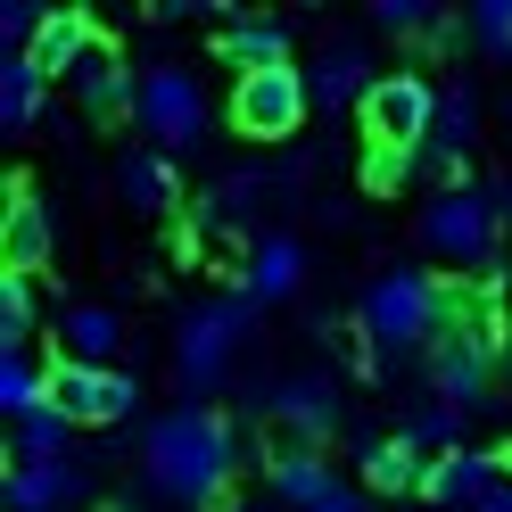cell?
I'll list each match as a JSON object with an SVG mask.
<instances>
[{
  "instance_id": "6da1fadb",
  "label": "cell",
  "mask_w": 512,
  "mask_h": 512,
  "mask_svg": "<svg viewBox=\"0 0 512 512\" xmlns=\"http://www.w3.org/2000/svg\"><path fill=\"white\" fill-rule=\"evenodd\" d=\"M141 479H149L166 504L232 512L223 496H232V479H240V430L223 422L215 405H174V413H157V422L141 430Z\"/></svg>"
},
{
  "instance_id": "7a4b0ae2",
  "label": "cell",
  "mask_w": 512,
  "mask_h": 512,
  "mask_svg": "<svg viewBox=\"0 0 512 512\" xmlns=\"http://www.w3.org/2000/svg\"><path fill=\"white\" fill-rule=\"evenodd\" d=\"M455 331V281H430V273H413V265H389V273H372L364 281V298H356V364L364 372H389L405 356H430V347Z\"/></svg>"
},
{
  "instance_id": "3957f363",
  "label": "cell",
  "mask_w": 512,
  "mask_h": 512,
  "mask_svg": "<svg viewBox=\"0 0 512 512\" xmlns=\"http://www.w3.org/2000/svg\"><path fill=\"white\" fill-rule=\"evenodd\" d=\"M248 323H256L248 298H207V306H190L182 323H174V380H182L190 397H207V389H223V380H232L240 347L256 339Z\"/></svg>"
},
{
  "instance_id": "277c9868",
  "label": "cell",
  "mask_w": 512,
  "mask_h": 512,
  "mask_svg": "<svg viewBox=\"0 0 512 512\" xmlns=\"http://www.w3.org/2000/svg\"><path fill=\"white\" fill-rule=\"evenodd\" d=\"M422 248L438 256V265H471V273H488L496 265V232H504V215L488 199V182H463V190H430L422 199Z\"/></svg>"
},
{
  "instance_id": "5b68a950",
  "label": "cell",
  "mask_w": 512,
  "mask_h": 512,
  "mask_svg": "<svg viewBox=\"0 0 512 512\" xmlns=\"http://www.w3.org/2000/svg\"><path fill=\"white\" fill-rule=\"evenodd\" d=\"M356 116H364V141H372L380 157H422L430 124H438V83H422L413 67H389Z\"/></svg>"
},
{
  "instance_id": "8992f818",
  "label": "cell",
  "mask_w": 512,
  "mask_h": 512,
  "mask_svg": "<svg viewBox=\"0 0 512 512\" xmlns=\"http://www.w3.org/2000/svg\"><path fill=\"white\" fill-rule=\"evenodd\" d=\"M133 124L149 133V149H190L207 133V83L182 67V58H157V67L141 75V100H133Z\"/></svg>"
},
{
  "instance_id": "52a82bcc",
  "label": "cell",
  "mask_w": 512,
  "mask_h": 512,
  "mask_svg": "<svg viewBox=\"0 0 512 512\" xmlns=\"http://www.w3.org/2000/svg\"><path fill=\"white\" fill-rule=\"evenodd\" d=\"M50 405L67 413L75 430H116V422L141 413V380L124 364H75V356H58L50 364Z\"/></svg>"
},
{
  "instance_id": "ba28073f",
  "label": "cell",
  "mask_w": 512,
  "mask_h": 512,
  "mask_svg": "<svg viewBox=\"0 0 512 512\" xmlns=\"http://www.w3.org/2000/svg\"><path fill=\"white\" fill-rule=\"evenodd\" d=\"M314 116V91H306V67H265V75H240L232 83V133L240 141H290L298 124Z\"/></svg>"
},
{
  "instance_id": "9c48e42d",
  "label": "cell",
  "mask_w": 512,
  "mask_h": 512,
  "mask_svg": "<svg viewBox=\"0 0 512 512\" xmlns=\"http://www.w3.org/2000/svg\"><path fill=\"white\" fill-rule=\"evenodd\" d=\"M479 133H488V100H479V83H438V124H430V141H422V182L463 190Z\"/></svg>"
},
{
  "instance_id": "30bf717a",
  "label": "cell",
  "mask_w": 512,
  "mask_h": 512,
  "mask_svg": "<svg viewBox=\"0 0 512 512\" xmlns=\"http://www.w3.org/2000/svg\"><path fill=\"white\" fill-rule=\"evenodd\" d=\"M256 405L290 430V446H331L339 413H347L339 405V372H281L273 389H256Z\"/></svg>"
},
{
  "instance_id": "8fae6325",
  "label": "cell",
  "mask_w": 512,
  "mask_h": 512,
  "mask_svg": "<svg viewBox=\"0 0 512 512\" xmlns=\"http://www.w3.org/2000/svg\"><path fill=\"white\" fill-rule=\"evenodd\" d=\"M372 83H380V58L364 34H331L323 50L306 58V91H314V108L339 116V108H364L372 100Z\"/></svg>"
},
{
  "instance_id": "7c38bea8",
  "label": "cell",
  "mask_w": 512,
  "mask_h": 512,
  "mask_svg": "<svg viewBox=\"0 0 512 512\" xmlns=\"http://www.w3.org/2000/svg\"><path fill=\"white\" fill-rule=\"evenodd\" d=\"M306 290V248L290 232H265V240H248L240 256V298L248 306H281V298H298Z\"/></svg>"
},
{
  "instance_id": "4fadbf2b",
  "label": "cell",
  "mask_w": 512,
  "mask_h": 512,
  "mask_svg": "<svg viewBox=\"0 0 512 512\" xmlns=\"http://www.w3.org/2000/svg\"><path fill=\"white\" fill-rule=\"evenodd\" d=\"M58 256V223L42 207V190H9V223H0V273H25L34 281Z\"/></svg>"
},
{
  "instance_id": "5bb4252c",
  "label": "cell",
  "mask_w": 512,
  "mask_h": 512,
  "mask_svg": "<svg viewBox=\"0 0 512 512\" xmlns=\"http://www.w3.org/2000/svg\"><path fill=\"white\" fill-rule=\"evenodd\" d=\"M331 488H339V471H331L323 446H273V455H265V496L281 512H314Z\"/></svg>"
},
{
  "instance_id": "9a60e30c",
  "label": "cell",
  "mask_w": 512,
  "mask_h": 512,
  "mask_svg": "<svg viewBox=\"0 0 512 512\" xmlns=\"http://www.w3.org/2000/svg\"><path fill=\"white\" fill-rule=\"evenodd\" d=\"M67 91H75V108L83 116H124L141 100V83H133V67H124V50L116 42H91V58L67 75Z\"/></svg>"
},
{
  "instance_id": "2e32d148",
  "label": "cell",
  "mask_w": 512,
  "mask_h": 512,
  "mask_svg": "<svg viewBox=\"0 0 512 512\" xmlns=\"http://www.w3.org/2000/svg\"><path fill=\"white\" fill-rule=\"evenodd\" d=\"M496 455H471V446H455V455H430V479H422V504L430 512H471L479 496L496 488Z\"/></svg>"
},
{
  "instance_id": "e0dca14e",
  "label": "cell",
  "mask_w": 512,
  "mask_h": 512,
  "mask_svg": "<svg viewBox=\"0 0 512 512\" xmlns=\"http://www.w3.org/2000/svg\"><path fill=\"white\" fill-rule=\"evenodd\" d=\"M215 58L240 75H265V67H290V17H232L215 34Z\"/></svg>"
},
{
  "instance_id": "ac0fdd59",
  "label": "cell",
  "mask_w": 512,
  "mask_h": 512,
  "mask_svg": "<svg viewBox=\"0 0 512 512\" xmlns=\"http://www.w3.org/2000/svg\"><path fill=\"white\" fill-rule=\"evenodd\" d=\"M356 463H364V488H372V496H422V479H430V455H422L405 430H397V438H364Z\"/></svg>"
},
{
  "instance_id": "d6986e66",
  "label": "cell",
  "mask_w": 512,
  "mask_h": 512,
  "mask_svg": "<svg viewBox=\"0 0 512 512\" xmlns=\"http://www.w3.org/2000/svg\"><path fill=\"white\" fill-rule=\"evenodd\" d=\"M75 496H91V471L83 463H42V471H9V479H0V504H9V512H67Z\"/></svg>"
},
{
  "instance_id": "ffe728a7",
  "label": "cell",
  "mask_w": 512,
  "mask_h": 512,
  "mask_svg": "<svg viewBox=\"0 0 512 512\" xmlns=\"http://www.w3.org/2000/svg\"><path fill=\"white\" fill-rule=\"evenodd\" d=\"M58 356L116 364V356H124V314H116V306H67V314H58Z\"/></svg>"
},
{
  "instance_id": "44dd1931",
  "label": "cell",
  "mask_w": 512,
  "mask_h": 512,
  "mask_svg": "<svg viewBox=\"0 0 512 512\" xmlns=\"http://www.w3.org/2000/svg\"><path fill=\"white\" fill-rule=\"evenodd\" d=\"M116 190H124V199H133L141 215L182 207V174L166 166V149H124V157H116Z\"/></svg>"
},
{
  "instance_id": "7402d4cb",
  "label": "cell",
  "mask_w": 512,
  "mask_h": 512,
  "mask_svg": "<svg viewBox=\"0 0 512 512\" xmlns=\"http://www.w3.org/2000/svg\"><path fill=\"white\" fill-rule=\"evenodd\" d=\"M91 42H100V34H91L83 9H50V17H42V42H34V67H42L50 83H67L83 58H91Z\"/></svg>"
},
{
  "instance_id": "603a6c76",
  "label": "cell",
  "mask_w": 512,
  "mask_h": 512,
  "mask_svg": "<svg viewBox=\"0 0 512 512\" xmlns=\"http://www.w3.org/2000/svg\"><path fill=\"white\" fill-rule=\"evenodd\" d=\"M42 91H50V75L34 67V58H0V133H34L42 124Z\"/></svg>"
},
{
  "instance_id": "cb8c5ba5",
  "label": "cell",
  "mask_w": 512,
  "mask_h": 512,
  "mask_svg": "<svg viewBox=\"0 0 512 512\" xmlns=\"http://www.w3.org/2000/svg\"><path fill=\"white\" fill-rule=\"evenodd\" d=\"M67 413H58V405H34V413H25V422H17V446H9V471H42V463H67Z\"/></svg>"
},
{
  "instance_id": "d4e9b609",
  "label": "cell",
  "mask_w": 512,
  "mask_h": 512,
  "mask_svg": "<svg viewBox=\"0 0 512 512\" xmlns=\"http://www.w3.org/2000/svg\"><path fill=\"white\" fill-rule=\"evenodd\" d=\"M34 405H50V372L25 364V356H0V413H9V422H25Z\"/></svg>"
},
{
  "instance_id": "484cf974",
  "label": "cell",
  "mask_w": 512,
  "mask_h": 512,
  "mask_svg": "<svg viewBox=\"0 0 512 512\" xmlns=\"http://www.w3.org/2000/svg\"><path fill=\"white\" fill-rule=\"evenodd\" d=\"M25 339H34V281L0 273V356H25Z\"/></svg>"
},
{
  "instance_id": "4316f807",
  "label": "cell",
  "mask_w": 512,
  "mask_h": 512,
  "mask_svg": "<svg viewBox=\"0 0 512 512\" xmlns=\"http://www.w3.org/2000/svg\"><path fill=\"white\" fill-rule=\"evenodd\" d=\"M471 50L488 67H512V0H471Z\"/></svg>"
},
{
  "instance_id": "83f0119b",
  "label": "cell",
  "mask_w": 512,
  "mask_h": 512,
  "mask_svg": "<svg viewBox=\"0 0 512 512\" xmlns=\"http://www.w3.org/2000/svg\"><path fill=\"white\" fill-rule=\"evenodd\" d=\"M372 25H380V34H422L430 42L438 9H430V0H372Z\"/></svg>"
},
{
  "instance_id": "f1b7e54d",
  "label": "cell",
  "mask_w": 512,
  "mask_h": 512,
  "mask_svg": "<svg viewBox=\"0 0 512 512\" xmlns=\"http://www.w3.org/2000/svg\"><path fill=\"white\" fill-rule=\"evenodd\" d=\"M314 512H372V504H364V488H347V479H339V488L314 504Z\"/></svg>"
},
{
  "instance_id": "f546056e",
  "label": "cell",
  "mask_w": 512,
  "mask_h": 512,
  "mask_svg": "<svg viewBox=\"0 0 512 512\" xmlns=\"http://www.w3.org/2000/svg\"><path fill=\"white\" fill-rule=\"evenodd\" d=\"M471 512H512V479H496V488H488V496H479Z\"/></svg>"
},
{
  "instance_id": "4dcf8cb0",
  "label": "cell",
  "mask_w": 512,
  "mask_h": 512,
  "mask_svg": "<svg viewBox=\"0 0 512 512\" xmlns=\"http://www.w3.org/2000/svg\"><path fill=\"white\" fill-rule=\"evenodd\" d=\"M100 512H133V504H124V496H100Z\"/></svg>"
},
{
  "instance_id": "1f68e13d",
  "label": "cell",
  "mask_w": 512,
  "mask_h": 512,
  "mask_svg": "<svg viewBox=\"0 0 512 512\" xmlns=\"http://www.w3.org/2000/svg\"><path fill=\"white\" fill-rule=\"evenodd\" d=\"M496 471H504V479H512V446H504V455H496Z\"/></svg>"
},
{
  "instance_id": "d6a6232c",
  "label": "cell",
  "mask_w": 512,
  "mask_h": 512,
  "mask_svg": "<svg viewBox=\"0 0 512 512\" xmlns=\"http://www.w3.org/2000/svg\"><path fill=\"white\" fill-rule=\"evenodd\" d=\"M232 512H281V504H232Z\"/></svg>"
},
{
  "instance_id": "836d02e7",
  "label": "cell",
  "mask_w": 512,
  "mask_h": 512,
  "mask_svg": "<svg viewBox=\"0 0 512 512\" xmlns=\"http://www.w3.org/2000/svg\"><path fill=\"white\" fill-rule=\"evenodd\" d=\"M504 380H512V339H504Z\"/></svg>"
},
{
  "instance_id": "e575fe53",
  "label": "cell",
  "mask_w": 512,
  "mask_h": 512,
  "mask_svg": "<svg viewBox=\"0 0 512 512\" xmlns=\"http://www.w3.org/2000/svg\"><path fill=\"white\" fill-rule=\"evenodd\" d=\"M405 512H430V504H405Z\"/></svg>"
}]
</instances>
